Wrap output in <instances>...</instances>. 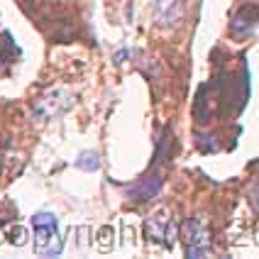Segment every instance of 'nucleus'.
<instances>
[{
    "mask_svg": "<svg viewBox=\"0 0 259 259\" xmlns=\"http://www.w3.org/2000/svg\"><path fill=\"white\" fill-rule=\"evenodd\" d=\"M32 227H34V245L37 252L44 257H57L64 250V240L59 237V225L52 213H37L32 215Z\"/></svg>",
    "mask_w": 259,
    "mask_h": 259,
    "instance_id": "nucleus-1",
    "label": "nucleus"
},
{
    "mask_svg": "<svg viewBox=\"0 0 259 259\" xmlns=\"http://www.w3.org/2000/svg\"><path fill=\"white\" fill-rule=\"evenodd\" d=\"M181 240H184V250H186V257H208L210 255V227L208 223L194 215L184 223V230H181Z\"/></svg>",
    "mask_w": 259,
    "mask_h": 259,
    "instance_id": "nucleus-2",
    "label": "nucleus"
},
{
    "mask_svg": "<svg viewBox=\"0 0 259 259\" xmlns=\"http://www.w3.org/2000/svg\"><path fill=\"white\" fill-rule=\"evenodd\" d=\"M174 232H176V225H174L171 213H166V210L154 213V215L147 218V223H144V235H147L152 242H159V245H164V247L171 245Z\"/></svg>",
    "mask_w": 259,
    "mask_h": 259,
    "instance_id": "nucleus-3",
    "label": "nucleus"
},
{
    "mask_svg": "<svg viewBox=\"0 0 259 259\" xmlns=\"http://www.w3.org/2000/svg\"><path fill=\"white\" fill-rule=\"evenodd\" d=\"M162 186H164V174H162V171H152V174H149V176H144L139 184L130 186V189H128V198H130V200H134V203L152 200V198H157V195H159Z\"/></svg>",
    "mask_w": 259,
    "mask_h": 259,
    "instance_id": "nucleus-4",
    "label": "nucleus"
},
{
    "mask_svg": "<svg viewBox=\"0 0 259 259\" xmlns=\"http://www.w3.org/2000/svg\"><path fill=\"white\" fill-rule=\"evenodd\" d=\"M154 15L159 25H176L184 15V5L179 0H159L154 7Z\"/></svg>",
    "mask_w": 259,
    "mask_h": 259,
    "instance_id": "nucleus-5",
    "label": "nucleus"
},
{
    "mask_svg": "<svg viewBox=\"0 0 259 259\" xmlns=\"http://www.w3.org/2000/svg\"><path fill=\"white\" fill-rule=\"evenodd\" d=\"M259 22V10H252V7H242L237 15H235V20H232V30H235V34H250L252 30H255V25Z\"/></svg>",
    "mask_w": 259,
    "mask_h": 259,
    "instance_id": "nucleus-6",
    "label": "nucleus"
},
{
    "mask_svg": "<svg viewBox=\"0 0 259 259\" xmlns=\"http://www.w3.org/2000/svg\"><path fill=\"white\" fill-rule=\"evenodd\" d=\"M76 164H78V169H83V171H98V169H100V159H98L96 152H83Z\"/></svg>",
    "mask_w": 259,
    "mask_h": 259,
    "instance_id": "nucleus-7",
    "label": "nucleus"
},
{
    "mask_svg": "<svg viewBox=\"0 0 259 259\" xmlns=\"http://www.w3.org/2000/svg\"><path fill=\"white\" fill-rule=\"evenodd\" d=\"M110 237H113V230H110V227H103V230H100V247H103V250H110V247H113V240H110Z\"/></svg>",
    "mask_w": 259,
    "mask_h": 259,
    "instance_id": "nucleus-8",
    "label": "nucleus"
},
{
    "mask_svg": "<svg viewBox=\"0 0 259 259\" xmlns=\"http://www.w3.org/2000/svg\"><path fill=\"white\" fill-rule=\"evenodd\" d=\"M10 240H12V245H22L25 242V227H12L10 230Z\"/></svg>",
    "mask_w": 259,
    "mask_h": 259,
    "instance_id": "nucleus-9",
    "label": "nucleus"
},
{
    "mask_svg": "<svg viewBox=\"0 0 259 259\" xmlns=\"http://www.w3.org/2000/svg\"><path fill=\"white\" fill-rule=\"evenodd\" d=\"M250 203H252V208H255V210H259V181H255V184H252V189H250Z\"/></svg>",
    "mask_w": 259,
    "mask_h": 259,
    "instance_id": "nucleus-10",
    "label": "nucleus"
},
{
    "mask_svg": "<svg viewBox=\"0 0 259 259\" xmlns=\"http://www.w3.org/2000/svg\"><path fill=\"white\" fill-rule=\"evenodd\" d=\"M2 237H5V232H2V230H0V242H2Z\"/></svg>",
    "mask_w": 259,
    "mask_h": 259,
    "instance_id": "nucleus-11",
    "label": "nucleus"
}]
</instances>
